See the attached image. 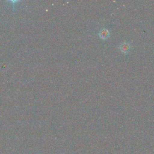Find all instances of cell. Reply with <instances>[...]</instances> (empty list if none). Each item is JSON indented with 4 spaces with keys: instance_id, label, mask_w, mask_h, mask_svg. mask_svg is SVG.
<instances>
[{
    "instance_id": "7a4b0ae2",
    "label": "cell",
    "mask_w": 154,
    "mask_h": 154,
    "mask_svg": "<svg viewBox=\"0 0 154 154\" xmlns=\"http://www.w3.org/2000/svg\"><path fill=\"white\" fill-rule=\"evenodd\" d=\"M99 35L102 39H106L109 36V32L107 29H102L99 32Z\"/></svg>"
},
{
    "instance_id": "6da1fadb",
    "label": "cell",
    "mask_w": 154,
    "mask_h": 154,
    "mask_svg": "<svg viewBox=\"0 0 154 154\" xmlns=\"http://www.w3.org/2000/svg\"><path fill=\"white\" fill-rule=\"evenodd\" d=\"M119 49L123 53L126 54L129 51V50L131 49V46L128 43H123L120 45Z\"/></svg>"
}]
</instances>
